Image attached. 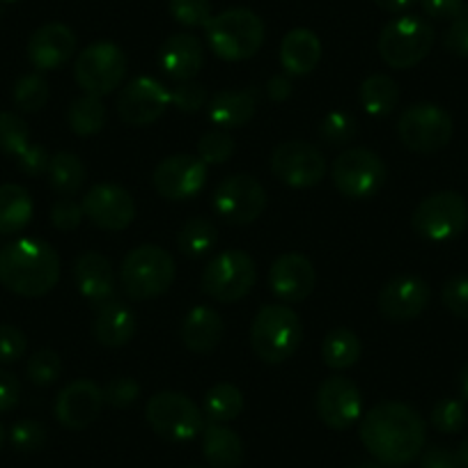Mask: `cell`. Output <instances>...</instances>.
I'll return each instance as SVG.
<instances>
[{"label":"cell","instance_id":"obj_10","mask_svg":"<svg viewBox=\"0 0 468 468\" xmlns=\"http://www.w3.org/2000/svg\"><path fill=\"white\" fill-rule=\"evenodd\" d=\"M255 262L244 250H225L216 255L205 267L200 278V287L209 299L218 303H234L244 299L255 285Z\"/></svg>","mask_w":468,"mask_h":468},{"label":"cell","instance_id":"obj_8","mask_svg":"<svg viewBox=\"0 0 468 468\" xmlns=\"http://www.w3.org/2000/svg\"><path fill=\"white\" fill-rule=\"evenodd\" d=\"M127 76V56L117 44L97 42L79 53L74 62V79L85 94L106 97L120 88Z\"/></svg>","mask_w":468,"mask_h":468},{"label":"cell","instance_id":"obj_52","mask_svg":"<svg viewBox=\"0 0 468 468\" xmlns=\"http://www.w3.org/2000/svg\"><path fill=\"white\" fill-rule=\"evenodd\" d=\"M21 384L12 372L0 370V413L10 411L19 404Z\"/></svg>","mask_w":468,"mask_h":468},{"label":"cell","instance_id":"obj_36","mask_svg":"<svg viewBox=\"0 0 468 468\" xmlns=\"http://www.w3.org/2000/svg\"><path fill=\"white\" fill-rule=\"evenodd\" d=\"M202 409L211 422H218V425L232 422L244 411V395L232 384H216L214 388L207 390Z\"/></svg>","mask_w":468,"mask_h":468},{"label":"cell","instance_id":"obj_33","mask_svg":"<svg viewBox=\"0 0 468 468\" xmlns=\"http://www.w3.org/2000/svg\"><path fill=\"white\" fill-rule=\"evenodd\" d=\"M106 106H103L101 97H92L85 94L71 101L69 111H67V122L69 129L80 138L97 136L103 127H106Z\"/></svg>","mask_w":468,"mask_h":468},{"label":"cell","instance_id":"obj_45","mask_svg":"<svg viewBox=\"0 0 468 468\" xmlns=\"http://www.w3.org/2000/svg\"><path fill=\"white\" fill-rule=\"evenodd\" d=\"M10 443L19 452H35L47 443V430L37 420H21L12 427Z\"/></svg>","mask_w":468,"mask_h":468},{"label":"cell","instance_id":"obj_34","mask_svg":"<svg viewBox=\"0 0 468 468\" xmlns=\"http://www.w3.org/2000/svg\"><path fill=\"white\" fill-rule=\"evenodd\" d=\"M48 182L53 191L62 197H71L83 188L85 184V165L71 152H58L51 156L48 164Z\"/></svg>","mask_w":468,"mask_h":468},{"label":"cell","instance_id":"obj_23","mask_svg":"<svg viewBox=\"0 0 468 468\" xmlns=\"http://www.w3.org/2000/svg\"><path fill=\"white\" fill-rule=\"evenodd\" d=\"M74 281L80 296L92 301L97 308L112 301V296H115V276H112L111 262L94 250L80 253L76 258Z\"/></svg>","mask_w":468,"mask_h":468},{"label":"cell","instance_id":"obj_60","mask_svg":"<svg viewBox=\"0 0 468 468\" xmlns=\"http://www.w3.org/2000/svg\"><path fill=\"white\" fill-rule=\"evenodd\" d=\"M358 468H384V466H379V463H361Z\"/></svg>","mask_w":468,"mask_h":468},{"label":"cell","instance_id":"obj_20","mask_svg":"<svg viewBox=\"0 0 468 468\" xmlns=\"http://www.w3.org/2000/svg\"><path fill=\"white\" fill-rule=\"evenodd\" d=\"M103 407V388L90 379L67 384L56 398V418L67 430H85L99 418Z\"/></svg>","mask_w":468,"mask_h":468},{"label":"cell","instance_id":"obj_40","mask_svg":"<svg viewBox=\"0 0 468 468\" xmlns=\"http://www.w3.org/2000/svg\"><path fill=\"white\" fill-rule=\"evenodd\" d=\"M356 136V120L349 112L333 111L319 124V138L331 147H342Z\"/></svg>","mask_w":468,"mask_h":468},{"label":"cell","instance_id":"obj_46","mask_svg":"<svg viewBox=\"0 0 468 468\" xmlns=\"http://www.w3.org/2000/svg\"><path fill=\"white\" fill-rule=\"evenodd\" d=\"M141 395V384L132 377H117V379L108 381L103 388V402L111 404L115 409H127Z\"/></svg>","mask_w":468,"mask_h":468},{"label":"cell","instance_id":"obj_50","mask_svg":"<svg viewBox=\"0 0 468 468\" xmlns=\"http://www.w3.org/2000/svg\"><path fill=\"white\" fill-rule=\"evenodd\" d=\"M83 207L79 202H74L71 197H60L56 200V205L51 207V223L56 225L62 232H71L80 225L83 220Z\"/></svg>","mask_w":468,"mask_h":468},{"label":"cell","instance_id":"obj_38","mask_svg":"<svg viewBox=\"0 0 468 468\" xmlns=\"http://www.w3.org/2000/svg\"><path fill=\"white\" fill-rule=\"evenodd\" d=\"M30 145V129L16 112H0V152L19 156Z\"/></svg>","mask_w":468,"mask_h":468},{"label":"cell","instance_id":"obj_47","mask_svg":"<svg viewBox=\"0 0 468 468\" xmlns=\"http://www.w3.org/2000/svg\"><path fill=\"white\" fill-rule=\"evenodd\" d=\"M443 303L454 317L468 322V276H454L443 285Z\"/></svg>","mask_w":468,"mask_h":468},{"label":"cell","instance_id":"obj_19","mask_svg":"<svg viewBox=\"0 0 468 468\" xmlns=\"http://www.w3.org/2000/svg\"><path fill=\"white\" fill-rule=\"evenodd\" d=\"M430 299V285L420 276L404 273L386 282L384 290L379 292L377 305H379V313L390 322H409L425 313Z\"/></svg>","mask_w":468,"mask_h":468},{"label":"cell","instance_id":"obj_12","mask_svg":"<svg viewBox=\"0 0 468 468\" xmlns=\"http://www.w3.org/2000/svg\"><path fill=\"white\" fill-rule=\"evenodd\" d=\"M331 177L345 197L367 200L384 186L386 165L377 152L366 147H349L333 161Z\"/></svg>","mask_w":468,"mask_h":468},{"label":"cell","instance_id":"obj_30","mask_svg":"<svg viewBox=\"0 0 468 468\" xmlns=\"http://www.w3.org/2000/svg\"><path fill=\"white\" fill-rule=\"evenodd\" d=\"M33 218V197L19 184L0 186V234H16Z\"/></svg>","mask_w":468,"mask_h":468},{"label":"cell","instance_id":"obj_14","mask_svg":"<svg viewBox=\"0 0 468 468\" xmlns=\"http://www.w3.org/2000/svg\"><path fill=\"white\" fill-rule=\"evenodd\" d=\"M271 173L290 188L317 186L326 175V161L317 147L303 141H287L273 150Z\"/></svg>","mask_w":468,"mask_h":468},{"label":"cell","instance_id":"obj_2","mask_svg":"<svg viewBox=\"0 0 468 468\" xmlns=\"http://www.w3.org/2000/svg\"><path fill=\"white\" fill-rule=\"evenodd\" d=\"M60 281V258L39 239H19L0 250V285L28 299L48 294Z\"/></svg>","mask_w":468,"mask_h":468},{"label":"cell","instance_id":"obj_15","mask_svg":"<svg viewBox=\"0 0 468 468\" xmlns=\"http://www.w3.org/2000/svg\"><path fill=\"white\" fill-rule=\"evenodd\" d=\"M170 106V92L152 76L132 80L117 97V115L129 127L154 124Z\"/></svg>","mask_w":468,"mask_h":468},{"label":"cell","instance_id":"obj_27","mask_svg":"<svg viewBox=\"0 0 468 468\" xmlns=\"http://www.w3.org/2000/svg\"><path fill=\"white\" fill-rule=\"evenodd\" d=\"M138 319L132 310L120 301H108V303L99 305L97 317H94L92 333L103 346H124L133 335H136Z\"/></svg>","mask_w":468,"mask_h":468},{"label":"cell","instance_id":"obj_61","mask_svg":"<svg viewBox=\"0 0 468 468\" xmlns=\"http://www.w3.org/2000/svg\"><path fill=\"white\" fill-rule=\"evenodd\" d=\"M0 3H16V0H0Z\"/></svg>","mask_w":468,"mask_h":468},{"label":"cell","instance_id":"obj_25","mask_svg":"<svg viewBox=\"0 0 468 468\" xmlns=\"http://www.w3.org/2000/svg\"><path fill=\"white\" fill-rule=\"evenodd\" d=\"M209 120L225 129H239L253 120L255 111H258V90H220L209 99Z\"/></svg>","mask_w":468,"mask_h":468},{"label":"cell","instance_id":"obj_16","mask_svg":"<svg viewBox=\"0 0 468 468\" xmlns=\"http://www.w3.org/2000/svg\"><path fill=\"white\" fill-rule=\"evenodd\" d=\"M154 188L165 200H191L207 182V164L200 156L175 154L161 161L152 175Z\"/></svg>","mask_w":468,"mask_h":468},{"label":"cell","instance_id":"obj_62","mask_svg":"<svg viewBox=\"0 0 468 468\" xmlns=\"http://www.w3.org/2000/svg\"><path fill=\"white\" fill-rule=\"evenodd\" d=\"M191 468H200V466H191Z\"/></svg>","mask_w":468,"mask_h":468},{"label":"cell","instance_id":"obj_5","mask_svg":"<svg viewBox=\"0 0 468 468\" xmlns=\"http://www.w3.org/2000/svg\"><path fill=\"white\" fill-rule=\"evenodd\" d=\"M122 290L133 301H150L165 294L175 281V260L165 249L145 244L133 249L120 269Z\"/></svg>","mask_w":468,"mask_h":468},{"label":"cell","instance_id":"obj_7","mask_svg":"<svg viewBox=\"0 0 468 468\" xmlns=\"http://www.w3.org/2000/svg\"><path fill=\"white\" fill-rule=\"evenodd\" d=\"M413 232L427 241H450L468 228V202L457 191H439L427 196L413 211Z\"/></svg>","mask_w":468,"mask_h":468},{"label":"cell","instance_id":"obj_44","mask_svg":"<svg viewBox=\"0 0 468 468\" xmlns=\"http://www.w3.org/2000/svg\"><path fill=\"white\" fill-rule=\"evenodd\" d=\"M207 101H209L207 88L196 80H179L177 88L170 92V103L184 112H197L207 106Z\"/></svg>","mask_w":468,"mask_h":468},{"label":"cell","instance_id":"obj_24","mask_svg":"<svg viewBox=\"0 0 468 468\" xmlns=\"http://www.w3.org/2000/svg\"><path fill=\"white\" fill-rule=\"evenodd\" d=\"M202 44L191 33H175L161 44L159 65L170 79L193 80L202 67Z\"/></svg>","mask_w":468,"mask_h":468},{"label":"cell","instance_id":"obj_13","mask_svg":"<svg viewBox=\"0 0 468 468\" xmlns=\"http://www.w3.org/2000/svg\"><path fill=\"white\" fill-rule=\"evenodd\" d=\"M211 207L225 223L249 225L267 209V191L250 175H229L216 186Z\"/></svg>","mask_w":468,"mask_h":468},{"label":"cell","instance_id":"obj_1","mask_svg":"<svg viewBox=\"0 0 468 468\" xmlns=\"http://www.w3.org/2000/svg\"><path fill=\"white\" fill-rule=\"evenodd\" d=\"M425 420L402 402H381L366 413L361 441L381 466H407L425 445Z\"/></svg>","mask_w":468,"mask_h":468},{"label":"cell","instance_id":"obj_35","mask_svg":"<svg viewBox=\"0 0 468 468\" xmlns=\"http://www.w3.org/2000/svg\"><path fill=\"white\" fill-rule=\"evenodd\" d=\"M216 241H218L216 225L209 218H205V216H193V218H188L177 234L179 253L191 260L205 258L207 253H211Z\"/></svg>","mask_w":468,"mask_h":468},{"label":"cell","instance_id":"obj_57","mask_svg":"<svg viewBox=\"0 0 468 468\" xmlns=\"http://www.w3.org/2000/svg\"><path fill=\"white\" fill-rule=\"evenodd\" d=\"M457 386H459V395H462L463 399H468V363L462 367V372H459Z\"/></svg>","mask_w":468,"mask_h":468},{"label":"cell","instance_id":"obj_4","mask_svg":"<svg viewBox=\"0 0 468 468\" xmlns=\"http://www.w3.org/2000/svg\"><path fill=\"white\" fill-rule=\"evenodd\" d=\"M303 340V324L287 305H262L250 326V345L260 361L281 366Z\"/></svg>","mask_w":468,"mask_h":468},{"label":"cell","instance_id":"obj_32","mask_svg":"<svg viewBox=\"0 0 468 468\" xmlns=\"http://www.w3.org/2000/svg\"><path fill=\"white\" fill-rule=\"evenodd\" d=\"M358 99H361V106L366 108L367 115L386 117L398 108L399 88L390 76L372 74L361 83Z\"/></svg>","mask_w":468,"mask_h":468},{"label":"cell","instance_id":"obj_43","mask_svg":"<svg viewBox=\"0 0 468 468\" xmlns=\"http://www.w3.org/2000/svg\"><path fill=\"white\" fill-rule=\"evenodd\" d=\"M168 7L173 19L186 28H197V26L205 28L214 16L211 15V0H170Z\"/></svg>","mask_w":468,"mask_h":468},{"label":"cell","instance_id":"obj_31","mask_svg":"<svg viewBox=\"0 0 468 468\" xmlns=\"http://www.w3.org/2000/svg\"><path fill=\"white\" fill-rule=\"evenodd\" d=\"M363 354L361 337L349 328H333L322 342V358L331 370H346L358 363Z\"/></svg>","mask_w":468,"mask_h":468},{"label":"cell","instance_id":"obj_39","mask_svg":"<svg viewBox=\"0 0 468 468\" xmlns=\"http://www.w3.org/2000/svg\"><path fill=\"white\" fill-rule=\"evenodd\" d=\"M466 420L468 413L462 399L445 398L436 402V407L431 409V425L441 434H459L466 427Z\"/></svg>","mask_w":468,"mask_h":468},{"label":"cell","instance_id":"obj_28","mask_svg":"<svg viewBox=\"0 0 468 468\" xmlns=\"http://www.w3.org/2000/svg\"><path fill=\"white\" fill-rule=\"evenodd\" d=\"M322 42L308 28H294L282 37L281 65L290 76H305L319 65Z\"/></svg>","mask_w":468,"mask_h":468},{"label":"cell","instance_id":"obj_37","mask_svg":"<svg viewBox=\"0 0 468 468\" xmlns=\"http://www.w3.org/2000/svg\"><path fill=\"white\" fill-rule=\"evenodd\" d=\"M48 83L42 74H26L21 76L12 90L15 106L24 112H37L47 106L48 101Z\"/></svg>","mask_w":468,"mask_h":468},{"label":"cell","instance_id":"obj_42","mask_svg":"<svg viewBox=\"0 0 468 468\" xmlns=\"http://www.w3.org/2000/svg\"><path fill=\"white\" fill-rule=\"evenodd\" d=\"M26 375L35 386H51L60 379L62 375V361L53 349H39L35 351L33 358L28 361Z\"/></svg>","mask_w":468,"mask_h":468},{"label":"cell","instance_id":"obj_21","mask_svg":"<svg viewBox=\"0 0 468 468\" xmlns=\"http://www.w3.org/2000/svg\"><path fill=\"white\" fill-rule=\"evenodd\" d=\"M314 267L305 255L301 253H285L273 260L269 269V287L278 299L287 303H299L308 299L314 290Z\"/></svg>","mask_w":468,"mask_h":468},{"label":"cell","instance_id":"obj_54","mask_svg":"<svg viewBox=\"0 0 468 468\" xmlns=\"http://www.w3.org/2000/svg\"><path fill=\"white\" fill-rule=\"evenodd\" d=\"M420 468H462L459 466L457 452L448 448H441V445H434V448L427 450L420 459Z\"/></svg>","mask_w":468,"mask_h":468},{"label":"cell","instance_id":"obj_9","mask_svg":"<svg viewBox=\"0 0 468 468\" xmlns=\"http://www.w3.org/2000/svg\"><path fill=\"white\" fill-rule=\"evenodd\" d=\"M145 416L154 434L175 443L193 441L205 430V418L197 404L186 395L173 393V390L156 393L147 402Z\"/></svg>","mask_w":468,"mask_h":468},{"label":"cell","instance_id":"obj_26","mask_svg":"<svg viewBox=\"0 0 468 468\" xmlns=\"http://www.w3.org/2000/svg\"><path fill=\"white\" fill-rule=\"evenodd\" d=\"M223 319L209 305H196L191 313L184 317L182 328H179V337H182L184 346L196 354H209L223 340Z\"/></svg>","mask_w":468,"mask_h":468},{"label":"cell","instance_id":"obj_6","mask_svg":"<svg viewBox=\"0 0 468 468\" xmlns=\"http://www.w3.org/2000/svg\"><path fill=\"white\" fill-rule=\"evenodd\" d=\"M431 47L434 28L413 15L393 19L379 35V56L393 69H411L430 56Z\"/></svg>","mask_w":468,"mask_h":468},{"label":"cell","instance_id":"obj_51","mask_svg":"<svg viewBox=\"0 0 468 468\" xmlns=\"http://www.w3.org/2000/svg\"><path fill=\"white\" fill-rule=\"evenodd\" d=\"M16 159H19V168L30 177H39V175L48 173V164H51V156L39 145H28Z\"/></svg>","mask_w":468,"mask_h":468},{"label":"cell","instance_id":"obj_53","mask_svg":"<svg viewBox=\"0 0 468 468\" xmlns=\"http://www.w3.org/2000/svg\"><path fill=\"white\" fill-rule=\"evenodd\" d=\"M425 15L431 19H454L463 10V0H420Z\"/></svg>","mask_w":468,"mask_h":468},{"label":"cell","instance_id":"obj_11","mask_svg":"<svg viewBox=\"0 0 468 468\" xmlns=\"http://www.w3.org/2000/svg\"><path fill=\"white\" fill-rule=\"evenodd\" d=\"M452 117L436 103H413L402 111L398 122V136L404 147L418 154L439 152L452 141Z\"/></svg>","mask_w":468,"mask_h":468},{"label":"cell","instance_id":"obj_59","mask_svg":"<svg viewBox=\"0 0 468 468\" xmlns=\"http://www.w3.org/2000/svg\"><path fill=\"white\" fill-rule=\"evenodd\" d=\"M3 445H5V430L0 425V450H3Z\"/></svg>","mask_w":468,"mask_h":468},{"label":"cell","instance_id":"obj_55","mask_svg":"<svg viewBox=\"0 0 468 468\" xmlns=\"http://www.w3.org/2000/svg\"><path fill=\"white\" fill-rule=\"evenodd\" d=\"M267 92L269 97H271V101H285L287 97L292 94V83L290 79H287L285 74H278V76H271L267 83Z\"/></svg>","mask_w":468,"mask_h":468},{"label":"cell","instance_id":"obj_22","mask_svg":"<svg viewBox=\"0 0 468 468\" xmlns=\"http://www.w3.org/2000/svg\"><path fill=\"white\" fill-rule=\"evenodd\" d=\"M76 51V35L65 24H44L28 42V58L35 69L51 71L69 62Z\"/></svg>","mask_w":468,"mask_h":468},{"label":"cell","instance_id":"obj_29","mask_svg":"<svg viewBox=\"0 0 468 468\" xmlns=\"http://www.w3.org/2000/svg\"><path fill=\"white\" fill-rule=\"evenodd\" d=\"M202 454L211 468H239L244 463V441L229 427L211 422L202 430Z\"/></svg>","mask_w":468,"mask_h":468},{"label":"cell","instance_id":"obj_17","mask_svg":"<svg viewBox=\"0 0 468 468\" xmlns=\"http://www.w3.org/2000/svg\"><path fill=\"white\" fill-rule=\"evenodd\" d=\"M83 214L90 223L108 232H120L136 218V202L127 188L117 184H97L83 197Z\"/></svg>","mask_w":468,"mask_h":468},{"label":"cell","instance_id":"obj_58","mask_svg":"<svg viewBox=\"0 0 468 468\" xmlns=\"http://www.w3.org/2000/svg\"><path fill=\"white\" fill-rule=\"evenodd\" d=\"M454 452H457L459 466H462V468H468V436H466V439L462 441V443H459V448L454 450Z\"/></svg>","mask_w":468,"mask_h":468},{"label":"cell","instance_id":"obj_48","mask_svg":"<svg viewBox=\"0 0 468 468\" xmlns=\"http://www.w3.org/2000/svg\"><path fill=\"white\" fill-rule=\"evenodd\" d=\"M26 346H28V340H26L24 331L12 324H0V363H16L26 354Z\"/></svg>","mask_w":468,"mask_h":468},{"label":"cell","instance_id":"obj_56","mask_svg":"<svg viewBox=\"0 0 468 468\" xmlns=\"http://www.w3.org/2000/svg\"><path fill=\"white\" fill-rule=\"evenodd\" d=\"M416 3L418 0H375L377 7H381L384 12H393V15L409 10V7L416 5Z\"/></svg>","mask_w":468,"mask_h":468},{"label":"cell","instance_id":"obj_18","mask_svg":"<svg viewBox=\"0 0 468 468\" xmlns=\"http://www.w3.org/2000/svg\"><path fill=\"white\" fill-rule=\"evenodd\" d=\"M317 416L331 430H346L363 416V395L346 377H328L317 390Z\"/></svg>","mask_w":468,"mask_h":468},{"label":"cell","instance_id":"obj_3","mask_svg":"<svg viewBox=\"0 0 468 468\" xmlns=\"http://www.w3.org/2000/svg\"><path fill=\"white\" fill-rule=\"evenodd\" d=\"M264 21L253 10L234 7L211 16L205 26L211 51L228 62H241L253 58L264 44Z\"/></svg>","mask_w":468,"mask_h":468},{"label":"cell","instance_id":"obj_49","mask_svg":"<svg viewBox=\"0 0 468 468\" xmlns=\"http://www.w3.org/2000/svg\"><path fill=\"white\" fill-rule=\"evenodd\" d=\"M445 51H450L457 58H468V5L450 24L448 33L443 37Z\"/></svg>","mask_w":468,"mask_h":468},{"label":"cell","instance_id":"obj_41","mask_svg":"<svg viewBox=\"0 0 468 468\" xmlns=\"http://www.w3.org/2000/svg\"><path fill=\"white\" fill-rule=\"evenodd\" d=\"M234 138L229 136L223 129H214V132H207L205 136L197 143V156H200L205 164L220 165L228 164L234 154Z\"/></svg>","mask_w":468,"mask_h":468}]
</instances>
